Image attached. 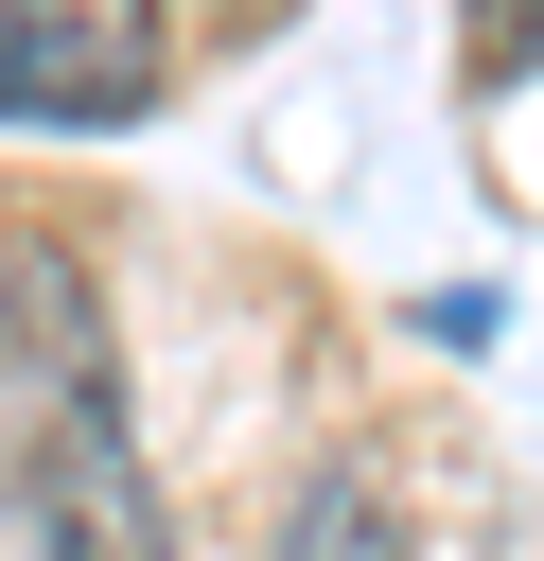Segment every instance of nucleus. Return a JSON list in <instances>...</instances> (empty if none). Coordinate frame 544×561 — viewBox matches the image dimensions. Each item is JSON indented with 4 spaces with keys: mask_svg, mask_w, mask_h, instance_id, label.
I'll list each match as a JSON object with an SVG mask.
<instances>
[{
    "mask_svg": "<svg viewBox=\"0 0 544 561\" xmlns=\"http://www.w3.org/2000/svg\"><path fill=\"white\" fill-rule=\"evenodd\" d=\"M0 386H18V456H0L18 543L35 561H175V508L123 421V333H105L70 228H0Z\"/></svg>",
    "mask_w": 544,
    "mask_h": 561,
    "instance_id": "1",
    "label": "nucleus"
},
{
    "mask_svg": "<svg viewBox=\"0 0 544 561\" xmlns=\"http://www.w3.org/2000/svg\"><path fill=\"white\" fill-rule=\"evenodd\" d=\"M158 105V35L123 0H35L0 18V123H140Z\"/></svg>",
    "mask_w": 544,
    "mask_h": 561,
    "instance_id": "2",
    "label": "nucleus"
},
{
    "mask_svg": "<svg viewBox=\"0 0 544 561\" xmlns=\"http://www.w3.org/2000/svg\"><path fill=\"white\" fill-rule=\"evenodd\" d=\"M281 561H404V508H386V473H369V456H333V473L298 491Z\"/></svg>",
    "mask_w": 544,
    "mask_h": 561,
    "instance_id": "3",
    "label": "nucleus"
}]
</instances>
